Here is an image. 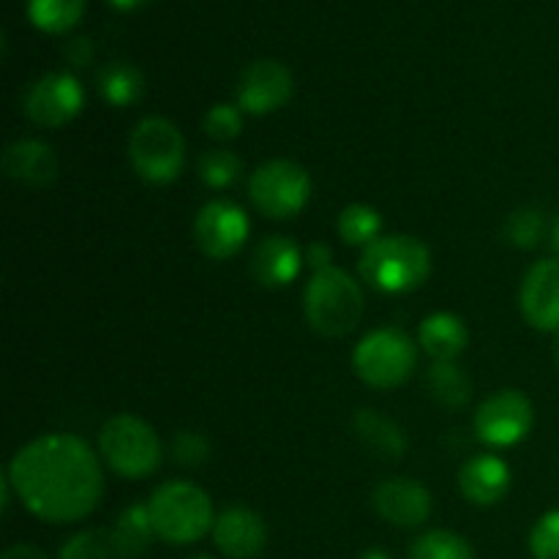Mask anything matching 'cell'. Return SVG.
Returning a JSON list of instances; mask_svg holds the SVG:
<instances>
[{
  "label": "cell",
  "instance_id": "obj_40",
  "mask_svg": "<svg viewBox=\"0 0 559 559\" xmlns=\"http://www.w3.org/2000/svg\"><path fill=\"white\" fill-rule=\"evenodd\" d=\"M191 559H213V557H205V555H202V557H191Z\"/></svg>",
  "mask_w": 559,
  "mask_h": 559
},
{
  "label": "cell",
  "instance_id": "obj_13",
  "mask_svg": "<svg viewBox=\"0 0 559 559\" xmlns=\"http://www.w3.org/2000/svg\"><path fill=\"white\" fill-rule=\"evenodd\" d=\"M371 506L393 527H420L431 516V495L407 478H388L371 495Z\"/></svg>",
  "mask_w": 559,
  "mask_h": 559
},
{
  "label": "cell",
  "instance_id": "obj_35",
  "mask_svg": "<svg viewBox=\"0 0 559 559\" xmlns=\"http://www.w3.org/2000/svg\"><path fill=\"white\" fill-rule=\"evenodd\" d=\"M0 559H47L38 546H31V544H16L11 546V549L3 551V557Z\"/></svg>",
  "mask_w": 559,
  "mask_h": 559
},
{
  "label": "cell",
  "instance_id": "obj_11",
  "mask_svg": "<svg viewBox=\"0 0 559 559\" xmlns=\"http://www.w3.org/2000/svg\"><path fill=\"white\" fill-rule=\"evenodd\" d=\"M533 429V404L519 391H497L475 413V435L495 448H511Z\"/></svg>",
  "mask_w": 559,
  "mask_h": 559
},
{
  "label": "cell",
  "instance_id": "obj_12",
  "mask_svg": "<svg viewBox=\"0 0 559 559\" xmlns=\"http://www.w3.org/2000/svg\"><path fill=\"white\" fill-rule=\"evenodd\" d=\"M293 71L278 60H254L240 74L235 96L238 107L251 115H271L293 98Z\"/></svg>",
  "mask_w": 559,
  "mask_h": 559
},
{
  "label": "cell",
  "instance_id": "obj_25",
  "mask_svg": "<svg viewBox=\"0 0 559 559\" xmlns=\"http://www.w3.org/2000/svg\"><path fill=\"white\" fill-rule=\"evenodd\" d=\"M382 218L380 213L371 205H364V202H355V205H347L338 216V235L347 246H371L380 235Z\"/></svg>",
  "mask_w": 559,
  "mask_h": 559
},
{
  "label": "cell",
  "instance_id": "obj_31",
  "mask_svg": "<svg viewBox=\"0 0 559 559\" xmlns=\"http://www.w3.org/2000/svg\"><path fill=\"white\" fill-rule=\"evenodd\" d=\"M530 551L535 559H559V508L538 519L530 535Z\"/></svg>",
  "mask_w": 559,
  "mask_h": 559
},
{
  "label": "cell",
  "instance_id": "obj_21",
  "mask_svg": "<svg viewBox=\"0 0 559 559\" xmlns=\"http://www.w3.org/2000/svg\"><path fill=\"white\" fill-rule=\"evenodd\" d=\"M153 538H158V535L156 527H153L151 508L147 506H129L112 527V540L120 559L142 557L151 549Z\"/></svg>",
  "mask_w": 559,
  "mask_h": 559
},
{
  "label": "cell",
  "instance_id": "obj_16",
  "mask_svg": "<svg viewBox=\"0 0 559 559\" xmlns=\"http://www.w3.org/2000/svg\"><path fill=\"white\" fill-rule=\"evenodd\" d=\"M306 254L293 238L284 235H271L262 240L251 257V273L262 287H287L298 278L300 267H304Z\"/></svg>",
  "mask_w": 559,
  "mask_h": 559
},
{
  "label": "cell",
  "instance_id": "obj_2",
  "mask_svg": "<svg viewBox=\"0 0 559 559\" xmlns=\"http://www.w3.org/2000/svg\"><path fill=\"white\" fill-rule=\"evenodd\" d=\"M360 276L380 293L404 295L418 289L431 273V251L413 235H382L366 246Z\"/></svg>",
  "mask_w": 559,
  "mask_h": 559
},
{
  "label": "cell",
  "instance_id": "obj_26",
  "mask_svg": "<svg viewBox=\"0 0 559 559\" xmlns=\"http://www.w3.org/2000/svg\"><path fill=\"white\" fill-rule=\"evenodd\" d=\"M407 559H475V551L462 535L448 533V530H431V533L415 538Z\"/></svg>",
  "mask_w": 559,
  "mask_h": 559
},
{
  "label": "cell",
  "instance_id": "obj_1",
  "mask_svg": "<svg viewBox=\"0 0 559 559\" xmlns=\"http://www.w3.org/2000/svg\"><path fill=\"white\" fill-rule=\"evenodd\" d=\"M5 478L22 506L49 524L91 516L104 495V473L93 448L60 431L27 442L11 459Z\"/></svg>",
  "mask_w": 559,
  "mask_h": 559
},
{
  "label": "cell",
  "instance_id": "obj_8",
  "mask_svg": "<svg viewBox=\"0 0 559 559\" xmlns=\"http://www.w3.org/2000/svg\"><path fill=\"white\" fill-rule=\"evenodd\" d=\"M311 194L309 173L298 162L273 158L262 164L249 180V197L257 211L267 218H293L306 207Z\"/></svg>",
  "mask_w": 559,
  "mask_h": 559
},
{
  "label": "cell",
  "instance_id": "obj_3",
  "mask_svg": "<svg viewBox=\"0 0 559 559\" xmlns=\"http://www.w3.org/2000/svg\"><path fill=\"white\" fill-rule=\"evenodd\" d=\"M304 311L320 336L342 338L358 328L364 317V289L342 267H325L311 276L304 293Z\"/></svg>",
  "mask_w": 559,
  "mask_h": 559
},
{
  "label": "cell",
  "instance_id": "obj_38",
  "mask_svg": "<svg viewBox=\"0 0 559 559\" xmlns=\"http://www.w3.org/2000/svg\"><path fill=\"white\" fill-rule=\"evenodd\" d=\"M555 246H557V251H559V218H557V227H555Z\"/></svg>",
  "mask_w": 559,
  "mask_h": 559
},
{
  "label": "cell",
  "instance_id": "obj_34",
  "mask_svg": "<svg viewBox=\"0 0 559 559\" xmlns=\"http://www.w3.org/2000/svg\"><path fill=\"white\" fill-rule=\"evenodd\" d=\"M306 262H309L311 267L317 271H325V267H331V246L322 243V240H314V243L306 249Z\"/></svg>",
  "mask_w": 559,
  "mask_h": 559
},
{
  "label": "cell",
  "instance_id": "obj_24",
  "mask_svg": "<svg viewBox=\"0 0 559 559\" xmlns=\"http://www.w3.org/2000/svg\"><path fill=\"white\" fill-rule=\"evenodd\" d=\"M85 14V0H27V16L47 33H66Z\"/></svg>",
  "mask_w": 559,
  "mask_h": 559
},
{
  "label": "cell",
  "instance_id": "obj_5",
  "mask_svg": "<svg viewBox=\"0 0 559 559\" xmlns=\"http://www.w3.org/2000/svg\"><path fill=\"white\" fill-rule=\"evenodd\" d=\"M98 451L120 478L142 480L162 464V440L136 415H115L98 431Z\"/></svg>",
  "mask_w": 559,
  "mask_h": 559
},
{
  "label": "cell",
  "instance_id": "obj_9",
  "mask_svg": "<svg viewBox=\"0 0 559 559\" xmlns=\"http://www.w3.org/2000/svg\"><path fill=\"white\" fill-rule=\"evenodd\" d=\"M251 233L249 216L229 200H211L194 218V243L211 260H229Z\"/></svg>",
  "mask_w": 559,
  "mask_h": 559
},
{
  "label": "cell",
  "instance_id": "obj_7",
  "mask_svg": "<svg viewBox=\"0 0 559 559\" xmlns=\"http://www.w3.org/2000/svg\"><path fill=\"white\" fill-rule=\"evenodd\" d=\"M129 158L147 183H173L186 164V140L167 118H142L129 136Z\"/></svg>",
  "mask_w": 559,
  "mask_h": 559
},
{
  "label": "cell",
  "instance_id": "obj_33",
  "mask_svg": "<svg viewBox=\"0 0 559 559\" xmlns=\"http://www.w3.org/2000/svg\"><path fill=\"white\" fill-rule=\"evenodd\" d=\"M63 58L69 60L71 66H76V69H80V66L91 63V60H93V44H91V38H85V36L71 38V41L63 47Z\"/></svg>",
  "mask_w": 559,
  "mask_h": 559
},
{
  "label": "cell",
  "instance_id": "obj_19",
  "mask_svg": "<svg viewBox=\"0 0 559 559\" xmlns=\"http://www.w3.org/2000/svg\"><path fill=\"white\" fill-rule=\"evenodd\" d=\"M353 429L369 453L385 462H399L407 453V435L399 424L385 418L377 409H358L353 418Z\"/></svg>",
  "mask_w": 559,
  "mask_h": 559
},
{
  "label": "cell",
  "instance_id": "obj_37",
  "mask_svg": "<svg viewBox=\"0 0 559 559\" xmlns=\"http://www.w3.org/2000/svg\"><path fill=\"white\" fill-rule=\"evenodd\" d=\"M358 559H391V557H388V551H382V549H366Z\"/></svg>",
  "mask_w": 559,
  "mask_h": 559
},
{
  "label": "cell",
  "instance_id": "obj_29",
  "mask_svg": "<svg viewBox=\"0 0 559 559\" xmlns=\"http://www.w3.org/2000/svg\"><path fill=\"white\" fill-rule=\"evenodd\" d=\"M544 216L533 207H519V211L511 213L506 224V238L511 240L519 249H533V246L540 243L544 238Z\"/></svg>",
  "mask_w": 559,
  "mask_h": 559
},
{
  "label": "cell",
  "instance_id": "obj_15",
  "mask_svg": "<svg viewBox=\"0 0 559 559\" xmlns=\"http://www.w3.org/2000/svg\"><path fill=\"white\" fill-rule=\"evenodd\" d=\"M213 544L229 559H254L267 544V530L260 513L249 508H227L213 524Z\"/></svg>",
  "mask_w": 559,
  "mask_h": 559
},
{
  "label": "cell",
  "instance_id": "obj_6",
  "mask_svg": "<svg viewBox=\"0 0 559 559\" xmlns=\"http://www.w3.org/2000/svg\"><path fill=\"white\" fill-rule=\"evenodd\" d=\"M418 364V349L415 342L402 328H377L366 333L353 353V369L366 385L396 388L409 380Z\"/></svg>",
  "mask_w": 559,
  "mask_h": 559
},
{
  "label": "cell",
  "instance_id": "obj_14",
  "mask_svg": "<svg viewBox=\"0 0 559 559\" xmlns=\"http://www.w3.org/2000/svg\"><path fill=\"white\" fill-rule=\"evenodd\" d=\"M524 320L538 331H559V260L530 267L519 293Z\"/></svg>",
  "mask_w": 559,
  "mask_h": 559
},
{
  "label": "cell",
  "instance_id": "obj_18",
  "mask_svg": "<svg viewBox=\"0 0 559 559\" xmlns=\"http://www.w3.org/2000/svg\"><path fill=\"white\" fill-rule=\"evenodd\" d=\"M0 167L25 186H49L58 178V156L41 140H16L3 151Z\"/></svg>",
  "mask_w": 559,
  "mask_h": 559
},
{
  "label": "cell",
  "instance_id": "obj_23",
  "mask_svg": "<svg viewBox=\"0 0 559 559\" xmlns=\"http://www.w3.org/2000/svg\"><path fill=\"white\" fill-rule=\"evenodd\" d=\"M426 388H429V396L445 409L464 407L473 396V380L453 360H437L426 374Z\"/></svg>",
  "mask_w": 559,
  "mask_h": 559
},
{
  "label": "cell",
  "instance_id": "obj_36",
  "mask_svg": "<svg viewBox=\"0 0 559 559\" xmlns=\"http://www.w3.org/2000/svg\"><path fill=\"white\" fill-rule=\"evenodd\" d=\"M109 3L120 11H134V9H142L145 3H151V0H109Z\"/></svg>",
  "mask_w": 559,
  "mask_h": 559
},
{
  "label": "cell",
  "instance_id": "obj_17",
  "mask_svg": "<svg viewBox=\"0 0 559 559\" xmlns=\"http://www.w3.org/2000/svg\"><path fill=\"white\" fill-rule=\"evenodd\" d=\"M508 486H511V469L491 453L473 456L459 469V491L473 506H497L508 495Z\"/></svg>",
  "mask_w": 559,
  "mask_h": 559
},
{
  "label": "cell",
  "instance_id": "obj_4",
  "mask_svg": "<svg viewBox=\"0 0 559 559\" xmlns=\"http://www.w3.org/2000/svg\"><path fill=\"white\" fill-rule=\"evenodd\" d=\"M151 519L156 535L173 546H189L213 533V502L189 480H169L151 495Z\"/></svg>",
  "mask_w": 559,
  "mask_h": 559
},
{
  "label": "cell",
  "instance_id": "obj_39",
  "mask_svg": "<svg viewBox=\"0 0 559 559\" xmlns=\"http://www.w3.org/2000/svg\"><path fill=\"white\" fill-rule=\"evenodd\" d=\"M557 366H559V331H557Z\"/></svg>",
  "mask_w": 559,
  "mask_h": 559
},
{
  "label": "cell",
  "instance_id": "obj_28",
  "mask_svg": "<svg viewBox=\"0 0 559 559\" xmlns=\"http://www.w3.org/2000/svg\"><path fill=\"white\" fill-rule=\"evenodd\" d=\"M58 559H120L118 549H115L112 533L104 530H85L76 533L69 544L60 549Z\"/></svg>",
  "mask_w": 559,
  "mask_h": 559
},
{
  "label": "cell",
  "instance_id": "obj_20",
  "mask_svg": "<svg viewBox=\"0 0 559 559\" xmlns=\"http://www.w3.org/2000/svg\"><path fill=\"white\" fill-rule=\"evenodd\" d=\"M418 342L426 353L437 360H456L467 349L469 333L462 317L451 311H437L420 322Z\"/></svg>",
  "mask_w": 559,
  "mask_h": 559
},
{
  "label": "cell",
  "instance_id": "obj_30",
  "mask_svg": "<svg viewBox=\"0 0 559 559\" xmlns=\"http://www.w3.org/2000/svg\"><path fill=\"white\" fill-rule=\"evenodd\" d=\"M205 131L216 142L235 140L243 131V109L238 104H216L205 115Z\"/></svg>",
  "mask_w": 559,
  "mask_h": 559
},
{
  "label": "cell",
  "instance_id": "obj_10",
  "mask_svg": "<svg viewBox=\"0 0 559 559\" xmlns=\"http://www.w3.org/2000/svg\"><path fill=\"white\" fill-rule=\"evenodd\" d=\"M82 102H85V93L76 76L66 71H49L27 87L22 107L33 123L44 129H60L80 115Z\"/></svg>",
  "mask_w": 559,
  "mask_h": 559
},
{
  "label": "cell",
  "instance_id": "obj_27",
  "mask_svg": "<svg viewBox=\"0 0 559 559\" xmlns=\"http://www.w3.org/2000/svg\"><path fill=\"white\" fill-rule=\"evenodd\" d=\"M200 178L205 180V186L211 189H227L243 173V162H240L238 153L224 151V147H216V151H205L200 156Z\"/></svg>",
  "mask_w": 559,
  "mask_h": 559
},
{
  "label": "cell",
  "instance_id": "obj_32",
  "mask_svg": "<svg viewBox=\"0 0 559 559\" xmlns=\"http://www.w3.org/2000/svg\"><path fill=\"white\" fill-rule=\"evenodd\" d=\"M173 459L183 467H200L211 459V442L200 431H178L173 437Z\"/></svg>",
  "mask_w": 559,
  "mask_h": 559
},
{
  "label": "cell",
  "instance_id": "obj_22",
  "mask_svg": "<svg viewBox=\"0 0 559 559\" xmlns=\"http://www.w3.org/2000/svg\"><path fill=\"white\" fill-rule=\"evenodd\" d=\"M98 93L112 107H129V104L140 102L145 93V76L134 63L112 60L98 71Z\"/></svg>",
  "mask_w": 559,
  "mask_h": 559
}]
</instances>
